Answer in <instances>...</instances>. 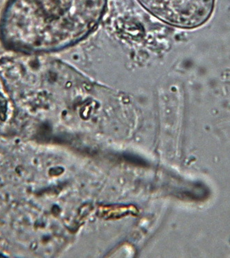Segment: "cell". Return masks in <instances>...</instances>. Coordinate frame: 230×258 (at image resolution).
Masks as SVG:
<instances>
[{"label": "cell", "mask_w": 230, "mask_h": 258, "mask_svg": "<svg viewBox=\"0 0 230 258\" xmlns=\"http://www.w3.org/2000/svg\"><path fill=\"white\" fill-rule=\"evenodd\" d=\"M107 0H9L0 19V39L23 53L59 51L95 31Z\"/></svg>", "instance_id": "cell-1"}, {"label": "cell", "mask_w": 230, "mask_h": 258, "mask_svg": "<svg viewBox=\"0 0 230 258\" xmlns=\"http://www.w3.org/2000/svg\"><path fill=\"white\" fill-rule=\"evenodd\" d=\"M152 16L169 25L193 28L210 18L214 0H137Z\"/></svg>", "instance_id": "cell-2"}]
</instances>
